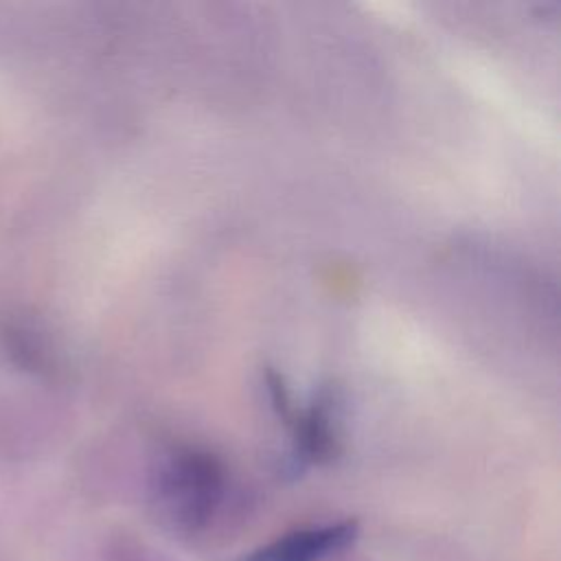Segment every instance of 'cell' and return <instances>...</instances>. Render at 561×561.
<instances>
[{"label": "cell", "instance_id": "6da1fadb", "mask_svg": "<svg viewBox=\"0 0 561 561\" xmlns=\"http://www.w3.org/2000/svg\"><path fill=\"white\" fill-rule=\"evenodd\" d=\"M162 491L171 511L195 526L208 517L221 493V467L210 454L182 451L169 462Z\"/></svg>", "mask_w": 561, "mask_h": 561}, {"label": "cell", "instance_id": "7a4b0ae2", "mask_svg": "<svg viewBox=\"0 0 561 561\" xmlns=\"http://www.w3.org/2000/svg\"><path fill=\"white\" fill-rule=\"evenodd\" d=\"M355 535L357 524L351 519L300 528L274 539L267 546L252 550L239 561H320L333 554L335 550L348 546L355 539Z\"/></svg>", "mask_w": 561, "mask_h": 561}, {"label": "cell", "instance_id": "3957f363", "mask_svg": "<svg viewBox=\"0 0 561 561\" xmlns=\"http://www.w3.org/2000/svg\"><path fill=\"white\" fill-rule=\"evenodd\" d=\"M335 412L337 397L331 390H320L311 405L305 412L291 410L285 421L291 425L296 456L300 460L324 462L331 460L337 451V432H335Z\"/></svg>", "mask_w": 561, "mask_h": 561}]
</instances>
